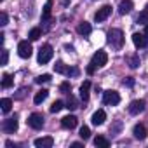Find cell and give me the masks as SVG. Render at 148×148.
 <instances>
[{"label":"cell","mask_w":148,"mask_h":148,"mask_svg":"<svg viewBox=\"0 0 148 148\" xmlns=\"http://www.w3.org/2000/svg\"><path fill=\"white\" fill-rule=\"evenodd\" d=\"M106 42H108L112 47L120 49V47L124 45V33H122V30L112 28V30L108 32V35H106Z\"/></svg>","instance_id":"6da1fadb"},{"label":"cell","mask_w":148,"mask_h":148,"mask_svg":"<svg viewBox=\"0 0 148 148\" xmlns=\"http://www.w3.org/2000/svg\"><path fill=\"white\" fill-rule=\"evenodd\" d=\"M52 54H54V51H52V47H51L49 44L42 45V47H40V51H38V63H40V64L49 63V61L52 59Z\"/></svg>","instance_id":"7a4b0ae2"},{"label":"cell","mask_w":148,"mask_h":148,"mask_svg":"<svg viewBox=\"0 0 148 148\" xmlns=\"http://www.w3.org/2000/svg\"><path fill=\"white\" fill-rule=\"evenodd\" d=\"M32 52H33V49H32V44H30L28 40H21V42L18 44V54H19V58L28 59V58L32 56Z\"/></svg>","instance_id":"3957f363"},{"label":"cell","mask_w":148,"mask_h":148,"mask_svg":"<svg viewBox=\"0 0 148 148\" xmlns=\"http://www.w3.org/2000/svg\"><path fill=\"white\" fill-rule=\"evenodd\" d=\"M106 63H108V54L105 51H98L91 59V64H94L96 68H103Z\"/></svg>","instance_id":"277c9868"},{"label":"cell","mask_w":148,"mask_h":148,"mask_svg":"<svg viewBox=\"0 0 148 148\" xmlns=\"http://www.w3.org/2000/svg\"><path fill=\"white\" fill-rule=\"evenodd\" d=\"M103 101H105V105L115 106V105L120 103V96H119L117 91H105V92H103Z\"/></svg>","instance_id":"5b68a950"},{"label":"cell","mask_w":148,"mask_h":148,"mask_svg":"<svg viewBox=\"0 0 148 148\" xmlns=\"http://www.w3.org/2000/svg\"><path fill=\"white\" fill-rule=\"evenodd\" d=\"M28 125L32 129H42V125H44V115L42 113H32L28 117Z\"/></svg>","instance_id":"8992f818"},{"label":"cell","mask_w":148,"mask_h":148,"mask_svg":"<svg viewBox=\"0 0 148 148\" xmlns=\"http://www.w3.org/2000/svg\"><path fill=\"white\" fill-rule=\"evenodd\" d=\"M2 129H4V132L12 134V132L18 129V117L14 115V117H11V119H5L4 124H2Z\"/></svg>","instance_id":"52a82bcc"},{"label":"cell","mask_w":148,"mask_h":148,"mask_svg":"<svg viewBox=\"0 0 148 148\" xmlns=\"http://www.w3.org/2000/svg\"><path fill=\"white\" fill-rule=\"evenodd\" d=\"M145 106H146V103H145L143 99H134V101H131V105H129V113H132V115L143 113V112H145Z\"/></svg>","instance_id":"ba28073f"},{"label":"cell","mask_w":148,"mask_h":148,"mask_svg":"<svg viewBox=\"0 0 148 148\" xmlns=\"http://www.w3.org/2000/svg\"><path fill=\"white\" fill-rule=\"evenodd\" d=\"M110 14H112V7H110V5H103V7L98 9V12L94 14V21H96V23H101V21H105Z\"/></svg>","instance_id":"9c48e42d"},{"label":"cell","mask_w":148,"mask_h":148,"mask_svg":"<svg viewBox=\"0 0 148 148\" xmlns=\"http://www.w3.org/2000/svg\"><path fill=\"white\" fill-rule=\"evenodd\" d=\"M33 145H35L37 148H51V146L54 145V139H52L51 136H44V138H37V139L33 141Z\"/></svg>","instance_id":"30bf717a"},{"label":"cell","mask_w":148,"mask_h":148,"mask_svg":"<svg viewBox=\"0 0 148 148\" xmlns=\"http://www.w3.org/2000/svg\"><path fill=\"white\" fill-rule=\"evenodd\" d=\"M77 117L75 115H66V117H63L61 119V125L64 127V129H73V127H77Z\"/></svg>","instance_id":"8fae6325"},{"label":"cell","mask_w":148,"mask_h":148,"mask_svg":"<svg viewBox=\"0 0 148 148\" xmlns=\"http://www.w3.org/2000/svg\"><path fill=\"white\" fill-rule=\"evenodd\" d=\"M91 120H92L94 125H101V124H105V120H106V113H105V110H98V112H94L92 117H91Z\"/></svg>","instance_id":"7c38bea8"},{"label":"cell","mask_w":148,"mask_h":148,"mask_svg":"<svg viewBox=\"0 0 148 148\" xmlns=\"http://www.w3.org/2000/svg\"><path fill=\"white\" fill-rule=\"evenodd\" d=\"M132 134H134V138L136 139H145L146 138V127L143 125V124H136L134 125V129H132Z\"/></svg>","instance_id":"4fadbf2b"},{"label":"cell","mask_w":148,"mask_h":148,"mask_svg":"<svg viewBox=\"0 0 148 148\" xmlns=\"http://www.w3.org/2000/svg\"><path fill=\"white\" fill-rule=\"evenodd\" d=\"M134 4H132V0H122V2L119 4V12L120 14H129L132 11Z\"/></svg>","instance_id":"5bb4252c"},{"label":"cell","mask_w":148,"mask_h":148,"mask_svg":"<svg viewBox=\"0 0 148 148\" xmlns=\"http://www.w3.org/2000/svg\"><path fill=\"white\" fill-rule=\"evenodd\" d=\"M89 91H91V82H89V80H86V82L80 86V99H82L84 103L89 99Z\"/></svg>","instance_id":"9a60e30c"},{"label":"cell","mask_w":148,"mask_h":148,"mask_svg":"<svg viewBox=\"0 0 148 148\" xmlns=\"http://www.w3.org/2000/svg\"><path fill=\"white\" fill-rule=\"evenodd\" d=\"M132 42H134V45L139 49V47H145L146 45V37H145V33H134L132 35Z\"/></svg>","instance_id":"2e32d148"},{"label":"cell","mask_w":148,"mask_h":148,"mask_svg":"<svg viewBox=\"0 0 148 148\" xmlns=\"http://www.w3.org/2000/svg\"><path fill=\"white\" fill-rule=\"evenodd\" d=\"M77 32H79L80 35H84V37H86V35H89V33L92 32V28H91V25H89L87 21H84V23H80V25H79Z\"/></svg>","instance_id":"e0dca14e"},{"label":"cell","mask_w":148,"mask_h":148,"mask_svg":"<svg viewBox=\"0 0 148 148\" xmlns=\"http://www.w3.org/2000/svg\"><path fill=\"white\" fill-rule=\"evenodd\" d=\"M49 96V91L47 89H42V91H38L37 94H35V98H33V101H35V105H40L42 101H45V98Z\"/></svg>","instance_id":"ac0fdd59"},{"label":"cell","mask_w":148,"mask_h":148,"mask_svg":"<svg viewBox=\"0 0 148 148\" xmlns=\"http://www.w3.org/2000/svg\"><path fill=\"white\" fill-rule=\"evenodd\" d=\"M51 11H52V0H47L45 5H44V11H42V19H49L51 18Z\"/></svg>","instance_id":"d6986e66"},{"label":"cell","mask_w":148,"mask_h":148,"mask_svg":"<svg viewBox=\"0 0 148 148\" xmlns=\"http://www.w3.org/2000/svg\"><path fill=\"white\" fill-rule=\"evenodd\" d=\"M94 145L98 148H108L110 146V141L106 138H103V136H98V138H94Z\"/></svg>","instance_id":"ffe728a7"},{"label":"cell","mask_w":148,"mask_h":148,"mask_svg":"<svg viewBox=\"0 0 148 148\" xmlns=\"http://www.w3.org/2000/svg\"><path fill=\"white\" fill-rule=\"evenodd\" d=\"M0 106H2V112H4V113H9V112H11V108H12V99L4 98L2 101H0Z\"/></svg>","instance_id":"44dd1931"},{"label":"cell","mask_w":148,"mask_h":148,"mask_svg":"<svg viewBox=\"0 0 148 148\" xmlns=\"http://www.w3.org/2000/svg\"><path fill=\"white\" fill-rule=\"evenodd\" d=\"M12 75H11V73H4V77H2V87L4 89H9L11 86H12Z\"/></svg>","instance_id":"7402d4cb"},{"label":"cell","mask_w":148,"mask_h":148,"mask_svg":"<svg viewBox=\"0 0 148 148\" xmlns=\"http://www.w3.org/2000/svg\"><path fill=\"white\" fill-rule=\"evenodd\" d=\"M40 37H42V30H40V28H32L30 33H28V38H30L32 42H33V40H38Z\"/></svg>","instance_id":"603a6c76"},{"label":"cell","mask_w":148,"mask_h":148,"mask_svg":"<svg viewBox=\"0 0 148 148\" xmlns=\"http://www.w3.org/2000/svg\"><path fill=\"white\" fill-rule=\"evenodd\" d=\"M54 71H56V73H68V71H70V68H68L63 61H58V63L54 64Z\"/></svg>","instance_id":"cb8c5ba5"},{"label":"cell","mask_w":148,"mask_h":148,"mask_svg":"<svg viewBox=\"0 0 148 148\" xmlns=\"http://www.w3.org/2000/svg\"><path fill=\"white\" fill-rule=\"evenodd\" d=\"M79 134H80V138H82V139L86 141V139H89V138H91V129H89L87 125H82V127H80V132H79Z\"/></svg>","instance_id":"d4e9b609"},{"label":"cell","mask_w":148,"mask_h":148,"mask_svg":"<svg viewBox=\"0 0 148 148\" xmlns=\"http://www.w3.org/2000/svg\"><path fill=\"white\" fill-rule=\"evenodd\" d=\"M138 23H139V25H143V26H146V25H148V11L139 12V16H138Z\"/></svg>","instance_id":"484cf974"},{"label":"cell","mask_w":148,"mask_h":148,"mask_svg":"<svg viewBox=\"0 0 148 148\" xmlns=\"http://www.w3.org/2000/svg\"><path fill=\"white\" fill-rule=\"evenodd\" d=\"M66 108H68V110H75V108H79V106H77V99L73 98L71 94L68 96V101H66Z\"/></svg>","instance_id":"4316f807"},{"label":"cell","mask_w":148,"mask_h":148,"mask_svg":"<svg viewBox=\"0 0 148 148\" xmlns=\"http://www.w3.org/2000/svg\"><path fill=\"white\" fill-rule=\"evenodd\" d=\"M61 108H64V103H63V101H54V103L51 105V113H58Z\"/></svg>","instance_id":"83f0119b"},{"label":"cell","mask_w":148,"mask_h":148,"mask_svg":"<svg viewBox=\"0 0 148 148\" xmlns=\"http://www.w3.org/2000/svg\"><path fill=\"white\" fill-rule=\"evenodd\" d=\"M49 80H51V75H49V73H44V75H40V77L35 79L37 84H45V82H49Z\"/></svg>","instance_id":"f1b7e54d"},{"label":"cell","mask_w":148,"mask_h":148,"mask_svg":"<svg viewBox=\"0 0 148 148\" xmlns=\"http://www.w3.org/2000/svg\"><path fill=\"white\" fill-rule=\"evenodd\" d=\"M129 64H131V68H138L139 58H138V56H131V58H129Z\"/></svg>","instance_id":"f546056e"},{"label":"cell","mask_w":148,"mask_h":148,"mask_svg":"<svg viewBox=\"0 0 148 148\" xmlns=\"http://www.w3.org/2000/svg\"><path fill=\"white\" fill-rule=\"evenodd\" d=\"M7 59H9V52H7V49H4L2 51V61H0V64H7Z\"/></svg>","instance_id":"4dcf8cb0"},{"label":"cell","mask_w":148,"mask_h":148,"mask_svg":"<svg viewBox=\"0 0 148 148\" xmlns=\"http://www.w3.org/2000/svg\"><path fill=\"white\" fill-rule=\"evenodd\" d=\"M7 21H9L7 14H5V12H2V14H0V25H2V26H5V25H7Z\"/></svg>","instance_id":"1f68e13d"},{"label":"cell","mask_w":148,"mask_h":148,"mask_svg":"<svg viewBox=\"0 0 148 148\" xmlns=\"http://www.w3.org/2000/svg\"><path fill=\"white\" fill-rule=\"evenodd\" d=\"M59 89H61L63 92H68V91L71 89V86H70V82H63V84L59 86Z\"/></svg>","instance_id":"d6a6232c"},{"label":"cell","mask_w":148,"mask_h":148,"mask_svg":"<svg viewBox=\"0 0 148 148\" xmlns=\"http://www.w3.org/2000/svg\"><path fill=\"white\" fill-rule=\"evenodd\" d=\"M124 86H129V87H131V86H134V80H132L131 77H127V79L124 80Z\"/></svg>","instance_id":"836d02e7"},{"label":"cell","mask_w":148,"mask_h":148,"mask_svg":"<svg viewBox=\"0 0 148 148\" xmlns=\"http://www.w3.org/2000/svg\"><path fill=\"white\" fill-rule=\"evenodd\" d=\"M71 148H82V143H71Z\"/></svg>","instance_id":"e575fe53"},{"label":"cell","mask_w":148,"mask_h":148,"mask_svg":"<svg viewBox=\"0 0 148 148\" xmlns=\"http://www.w3.org/2000/svg\"><path fill=\"white\" fill-rule=\"evenodd\" d=\"M145 37H146V38H148V25H146V26H145Z\"/></svg>","instance_id":"d590c367"}]
</instances>
